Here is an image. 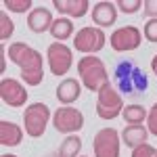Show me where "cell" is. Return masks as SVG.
I'll use <instances>...</instances> for the list:
<instances>
[{
    "instance_id": "1",
    "label": "cell",
    "mask_w": 157,
    "mask_h": 157,
    "mask_svg": "<svg viewBox=\"0 0 157 157\" xmlns=\"http://www.w3.org/2000/svg\"><path fill=\"white\" fill-rule=\"evenodd\" d=\"M9 59L19 65L21 78L27 86H40L44 80V57L40 55V50L32 48L25 42H13L9 46Z\"/></svg>"
},
{
    "instance_id": "2",
    "label": "cell",
    "mask_w": 157,
    "mask_h": 157,
    "mask_svg": "<svg viewBox=\"0 0 157 157\" xmlns=\"http://www.w3.org/2000/svg\"><path fill=\"white\" fill-rule=\"evenodd\" d=\"M113 82L120 94H138L149 88V78L143 67L132 59H121L115 63Z\"/></svg>"
},
{
    "instance_id": "3",
    "label": "cell",
    "mask_w": 157,
    "mask_h": 157,
    "mask_svg": "<svg viewBox=\"0 0 157 157\" xmlns=\"http://www.w3.org/2000/svg\"><path fill=\"white\" fill-rule=\"evenodd\" d=\"M78 75H80V82L86 86V90L90 92H98L105 84H109L107 67L94 55H86L78 61Z\"/></svg>"
},
{
    "instance_id": "4",
    "label": "cell",
    "mask_w": 157,
    "mask_h": 157,
    "mask_svg": "<svg viewBox=\"0 0 157 157\" xmlns=\"http://www.w3.org/2000/svg\"><path fill=\"white\" fill-rule=\"evenodd\" d=\"M50 115V107L46 103H32L23 111V130L29 138H40L46 132Z\"/></svg>"
},
{
    "instance_id": "5",
    "label": "cell",
    "mask_w": 157,
    "mask_h": 157,
    "mask_svg": "<svg viewBox=\"0 0 157 157\" xmlns=\"http://www.w3.org/2000/svg\"><path fill=\"white\" fill-rule=\"evenodd\" d=\"M124 97L117 92V88H113L111 82L105 84L101 90L97 92V115L105 121L115 120L117 115H121L124 111Z\"/></svg>"
},
{
    "instance_id": "6",
    "label": "cell",
    "mask_w": 157,
    "mask_h": 157,
    "mask_svg": "<svg viewBox=\"0 0 157 157\" xmlns=\"http://www.w3.org/2000/svg\"><path fill=\"white\" fill-rule=\"evenodd\" d=\"M107 36L101 27H82L73 36V48L82 55H97L98 50L105 48Z\"/></svg>"
},
{
    "instance_id": "7",
    "label": "cell",
    "mask_w": 157,
    "mask_h": 157,
    "mask_svg": "<svg viewBox=\"0 0 157 157\" xmlns=\"http://www.w3.org/2000/svg\"><path fill=\"white\" fill-rule=\"evenodd\" d=\"M46 61H48L50 73L55 78L57 75H65V73H69V69H71V65H73V52L67 44L52 42L46 48Z\"/></svg>"
},
{
    "instance_id": "8",
    "label": "cell",
    "mask_w": 157,
    "mask_h": 157,
    "mask_svg": "<svg viewBox=\"0 0 157 157\" xmlns=\"http://www.w3.org/2000/svg\"><path fill=\"white\" fill-rule=\"evenodd\" d=\"M121 134L115 128H103L94 134L92 140V153L94 157H120Z\"/></svg>"
},
{
    "instance_id": "9",
    "label": "cell",
    "mask_w": 157,
    "mask_h": 157,
    "mask_svg": "<svg viewBox=\"0 0 157 157\" xmlns=\"http://www.w3.org/2000/svg\"><path fill=\"white\" fill-rule=\"evenodd\" d=\"M52 126L61 134H75L84 128V113L75 107H59L52 115Z\"/></svg>"
},
{
    "instance_id": "10",
    "label": "cell",
    "mask_w": 157,
    "mask_h": 157,
    "mask_svg": "<svg viewBox=\"0 0 157 157\" xmlns=\"http://www.w3.org/2000/svg\"><path fill=\"white\" fill-rule=\"evenodd\" d=\"M143 42V34L136 25H124L117 27L111 36H109V44L115 52H130L136 50Z\"/></svg>"
},
{
    "instance_id": "11",
    "label": "cell",
    "mask_w": 157,
    "mask_h": 157,
    "mask_svg": "<svg viewBox=\"0 0 157 157\" xmlns=\"http://www.w3.org/2000/svg\"><path fill=\"white\" fill-rule=\"evenodd\" d=\"M0 98L6 107H25L27 103V90L25 86L15 78H2L0 82Z\"/></svg>"
},
{
    "instance_id": "12",
    "label": "cell",
    "mask_w": 157,
    "mask_h": 157,
    "mask_svg": "<svg viewBox=\"0 0 157 157\" xmlns=\"http://www.w3.org/2000/svg\"><path fill=\"white\" fill-rule=\"evenodd\" d=\"M92 21L97 23V27H111V25L117 21V6L115 2H109V0H101L92 6V13H90Z\"/></svg>"
},
{
    "instance_id": "13",
    "label": "cell",
    "mask_w": 157,
    "mask_h": 157,
    "mask_svg": "<svg viewBox=\"0 0 157 157\" xmlns=\"http://www.w3.org/2000/svg\"><path fill=\"white\" fill-rule=\"evenodd\" d=\"M52 23H55L52 13H50V9H44V6H36L34 11L27 15V27H29L34 34L50 32Z\"/></svg>"
},
{
    "instance_id": "14",
    "label": "cell",
    "mask_w": 157,
    "mask_h": 157,
    "mask_svg": "<svg viewBox=\"0 0 157 157\" xmlns=\"http://www.w3.org/2000/svg\"><path fill=\"white\" fill-rule=\"evenodd\" d=\"M57 101L61 105H71L75 103L80 94H82V84L75 80V78H65L59 86H57Z\"/></svg>"
},
{
    "instance_id": "15",
    "label": "cell",
    "mask_w": 157,
    "mask_h": 157,
    "mask_svg": "<svg viewBox=\"0 0 157 157\" xmlns=\"http://www.w3.org/2000/svg\"><path fill=\"white\" fill-rule=\"evenodd\" d=\"M52 6L59 13L67 15V17H73V19H80L90 11L88 0H52Z\"/></svg>"
},
{
    "instance_id": "16",
    "label": "cell",
    "mask_w": 157,
    "mask_h": 157,
    "mask_svg": "<svg viewBox=\"0 0 157 157\" xmlns=\"http://www.w3.org/2000/svg\"><path fill=\"white\" fill-rule=\"evenodd\" d=\"M23 140V128L15 121H0V145L2 147H17Z\"/></svg>"
},
{
    "instance_id": "17",
    "label": "cell",
    "mask_w": 157,
    "mask_h": 157,
    "mask_svg": "<svg viewBox=\"0 0 157 157\" xmlns=\"http://www.w3.org/2000/svg\"><path fill=\"white\" fill-rule=\"evenodd\" d=\"M147 138H149V130H147L143 124L128 126V128H124V132H121V140H124V145L130 147V149H134V147L147 143Z\"/></svg>"
},
{
    "instance_id": "18",
    "label": "cell",
    "mask_w": 157,
    "mask_h": 157,
    "mask_svg": "<svg viewBox=\"0 0 157 157\" xmlns=\"http://www.w3.org/2000/svg\"><path fill=\"white\" fill-rule=\"evenodd\" d=\"M50 36L55 40H59V42L61 40H69L73 36V21L67 19V17H57L52 27H50Z\"/></svg>"
},
{
    "instance_id": "19",
    "label": "cell",
    "mask_w": 157,
    "mask_h": 157,
    "mask_svg": "<svg viewBox=\"0 0 157 157\" xmlns=\"http://www.w3.org/2000/svg\"><path fill=\"white\" fill-rule=\"evenodd\" d=\"M80 151H82V138L78 134H67L59 147L61 157H80Z\"/></svg>"
},
{
    "instance_id": "20",
    "label": "cell",
    "mask_w": 157,
    "mask_h": 157,
    "mask_svg": "<svg viewBox=\"0 0 157 157\" xmlns=\"http://www.w3.org/2000/svg\"><path fill=\"white\" fill-rule=\"evenodd\" d=\"M147 111L143 105H126L124 107V111H121V115H124V120H126V124L128 126H136V124H143V121L147 120Z\"/></svg>"
},
{
    "instance_id": "21",
    "label": "cell",
    "mask_w": 157,
    "mask_h": 157,
    "mask_svg": "<svg viewBox=\"0 0 157 157\" xmlns=\"http://www.w3.org/2000/svg\"><path fill=\"white\" fill-rule=\"evenodd\" d=\"M2 6H6V11L19 13V15L34 11V9H32V6H34V2H32V0H4V2H2Z\"/></svg>"
},
{
    "instance_id": "22",
    "label": "cell",
    "mask_w": 157,
    "mask_h": 157,
    "mask_svg": "<svg viewBox=\"0 0 157 157\" xmlns=\"http://www.w3.org/2000/svg\"><path fill=\"white\" fill-rule=\"evenodd\" d=\"M13 32H15V23L6 15V11H2L0 13V40H9L13 36Z\"/></svg>"
},
{
    "instance_id": "23",
    "label": "cell",
    "mask_w": 157,
    "mask_h": 157,
    "mask_svg": "<svg viewBox=\"0 0 157 157\" xmlns=\"http://www.w3.org/2000/svg\"><path fill=\"white\" fill-rule=\"evenodd\" d=\"M143 2H145V0H117L115 6H117V11L126 13V15H134V13L140 11Z\"/></svg>"
},
{
    "instance_id": "24",
    "label": "cell",
    "mask_w": 157,
    "mask_h": 157,
    "mask_svg": "<svg viewBox=\"0 0 157 157\" xmlns=\"http://www.w3.org/2000/svg\"><path fill=\"white\" fill-rule=\"evenodd\" d=\"M130 157H157V149L153 145H149V143H143V145L134 147Z\"/></svg>"
},
{
    "instance_id": "25",
    "label": "cell",
    "mask_w": 157,
    "mask_h": 157,
    "mask_svg": "<svg viewBox=\"0 0 157 157\" xmlns=\"http://www.w3.org/2000/svg\"><path fill=\"white\" fill-rule=\"evenodd\" d=\"M143 38L157 44V19H149V21L143 25Z\"/></svg>"
},
{
    "instance_id": "26",
    "label": "cell",
    "mask_w": 157,
    "mask_h": 157,
    "mask_svg": "<svg viewBox=\"0 0 157 157\" xmlns=\"http://www.w3.org/2000/svg\"><path fill=\"white\" fill-rule=\"evenodd\" d=\"M147 130H149V134L157 136V103L151 107V111L147 113Z\"/></svg>"
},
{
    "instance_id": "27",
    "label": "cell",
    "mask_w": 157,
    "mask_h": 157,
    "mask_svg": "<svg viewBox=\"0 0 157 157\" xmlns=\"http://www.w3.org/2000/svg\"><path fill=\"white\" fill-rule=\"evenodd\" d=\"M143 6H145L143 11H145V15L149 19H157V0H145Z\"/></svg>"
},
{
    "instance_id": "28",
    "label": "cell",
    "mask_w": 157,
    "mask_h": 157,
    "mask_svg": "<svg viewBox=\"0 0 157 157\" xmlns=\"http://www.w3.org/2000/svg\"><path fill=\"white\" fill-rule=\"evenodd\" d=\"M151 69H153V73L157 75V55H153V59H151Z\"/></svg>"
},
{
    "instance_id": "29",
    "label": "cell",
    "mask_w": 157,
    "mask_h": 157,
    "mask_svg": "<svg viewBox=\"0 0 157 157\" xmlns=\"http://www.w3.org/2000/svg\"><path fill=\"white\" fill-rule=\"evenodd\" d=\"M4 55H6V50H4V46H0V59H2V73H4Z\"/></svg>"
},
{
    "instance_id": "30",
    "label": "cell",
    "mask_w": 157,
    "mask_h": 157,
    "mask_svg": "<svg viewBox=\"0 0 157 157\" xmlns=\"http://www.w3.org/2000/svg\"><path fill=\"white\" fill-rule=\"evenodd\" d=\"M44 157H61V153H59V151H57V153H46Z\"/></svg>"
},
{
    "instance_id": "31",
    "label": "cell",
    "mask_w": 157,
    "mask_h": 157,
    "mask_svg": "<svg viewBox=\"0 0 157 157\" xmlns=\"http://www.w3.org/2000/svg\"><path fill=\"white\" fill-rule=\"evenodd\" d=\"M0 157H17V155H13V153H4V155H0Z\"/></svg>"
},
{
    "instance_id": "32",
    "label": "cell",
    "mask_w": 157,
    "mask_h": 157,
    "mask_svg": "<svg viewBox=\"0 0 157 157\" xmlns=\"http://www.w3.org/2000/svg\"><path fill=\"white\" fill-rule=\"evenodd\" d=\"M80 157H88V155H80Z\"/></svg>"
}]
</instances>
